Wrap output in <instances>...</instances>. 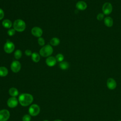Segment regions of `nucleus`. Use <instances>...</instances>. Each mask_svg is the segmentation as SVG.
I'll return each mask as SVG.
<instances>
[{
    "label": "nucleus",
    "instance_id": "1",
    "mask_svg": "<svg viewBox=\"0 0 121 121\" xmlns=\"http://www.w3.org/2000/svg\"><path fill=\"white\" fill-rule=\"evenodd\" d=\"M34 100L33 96L30 94L23 93L18 97V102L23 106H27L32 104Z\"/></svg>",
    "mask_w": 121,
    "mask_h": 121
},
{
    "label": "nucleus",
    "instance_id": "2",
    "mask_svg": "<svg viewBox=\"0 0 121 121\" xmlns=\"http://www.w3.org/2000/svg\"><path fill=\"white\" fill-rule=\"evenodd\" d=\"M53 51V49L50 44H47L43 46L39 51L40 55L43 57H48L50 56Z\"/></svg>",
    "mask_w": 121,
    "mask_h": 121
},
{
    "label": "nucleus",
    "instance_id": "3",
    "mask_svg": "<svg viewBox=\"0 0 121 121\" xmlns=\"http://www.w3.org/2000/svg\"><path fill=\"white\" fill-rule=\"evenodd\" d=\"M13 28L16 31L22 32L24 31L26 27V23L24 20L21 19H17L15 20L13 23Z\"/></svg>",
    "mask_w": 121,
    "mask_h": 121
},
{
    "label": "nucleus",
    "instance_id": "4",
    "mask_svg": "<svg viewBox=\"0 0 121 121\" xmlns=\"http://www.w3.org/2000/svg\"><path fill=\"white\" fill-rule=\"evenodd\" d=\"M15 49V45L14 43L8 40L4 45V50L7 53H12Z\"/></svg>",
    "mask_w": 121,
    "mask_h": 121
},
{
    "label": "nucleus",
    "instance_id": "5",
    "mask_svg": "<svg viewBox=\"0 0 121 121\" xmlns=\"http://www.w3.org/2000/svg\"><path fill=\"white\" fill-rule=\"evenodd\" d=\"M40 112V107L36 104H32L29 108L28 112L30 115L35 116L37 115Z\"/></svg>",
    "mask_w": 121,
    "mask_h": 121
},
{
    "label": "nucleus",
    "instance_id": "6",
    "mask_svg": "<svg viewBox=\"0 0 121 121\" xmlns=\"http://www.w3.org/2000/svg\"><path fill=\"white\" fill-rule=\"evenodd\" d=\"M112 11V6L109 2H105L102 6V11L104 14L106 15H110Z\"/></svg>",
    "mask_w": 121,
    "mask_h": 121
},
{
    "label": "nucleus",
    "instance_id": "7",
    "mask_svg": "<svg viewBox=\"0 0 121 121\" xmlns=\"http://www.w3.org/2000/svg\"><path fill=\"white\" fill-rule=\"evenodd\" d=\"M21 68V65L18 60H14L10 65V69L12 72L14 73L18 72Z\"/></svg>",
    "mask_w": 121,
    "mask_h": 121
},
{
    "label": "nucleus",
    "instance_id": "8",
    "mask_svg": "<svg viewBox=\"0 0 121 121\" xmlns=\"http://www.w3.org/2000/svg\"><path fill=\"white\" fill-rule=\"evenodd\" d=\"M10 117L9 112L6 109L0 111V121H7Z\"/></svg>",
    "mask_w": 121,
    "mask_h": 121
},
{
    "label": "nucleus",
    "instance_id": "9",
    "mask_svg": "<svg viewBox=\"0 0 121 121\" xmlns=\"http://www.w3.org/2000/svg\"><path fill=\"white\" fill-rule=\"evenodd\" d=\"M31 34L35 37H40L43 35V30L38 26H35L33 27L31 30Z\"/></svg>",
    "mask_w": 121,
    "mask_h": 121
},
{
    "label": "nucleus",
    "instance_id": "10",
    "mask_svg": "<svg viewBox=\"0 0 121 121\" xmlns=\"http://www.w3.org/2000/svg\"><path fill=\"white\" fill-rule=\"evenodd\" d=\"M18 103V100L16 97H10L7 101V105L11 108L16 107Z\"/></svg>",
    "mask_w": 121,
    "mask_h": 121
},
{
    "label": "nucleus",
    "instance_id": "11",
    "mask_svg": "<svg viewBox=\"0 0 121 121\" xmlns=\"http://www.w3.org/2000/svg\"><path fill=\"white\" fill-rule=\"evenodd\" d=\"M106 85L107 87L110 90L114 89L117 86L116 81L113 78H109L106 82Z\"/></svg>",
    "mask_w": 121,
    "mask_h": 121
},
{
    "label": "nucleus",
    "instance_id": "12",
    "mask_svg": "<svg viewBox=\"0 0 121 121\" xmlns=\"http://www.w3.org/2000/svg\"><path fill=\"white\" fill-rule=\"evenodd\" d=\"M57 60L54 57L49 56L45 60V63L49 67H53L56 64Z\"/></svg>",
    "mask_w": 121,
    "mask_h": 121
},
{
    "label": "nucleus",
    "instance_id": "13",
    "mask_svg": "<svg viewBox=\"0 0 121 121\" xmlns=\"http://www.w3.org/2000/svg\"><path fill=\"white\" fill-rule=\"evenodd\" d=\"M76 8L79 10H84L87 8V4L84 1H79L76 4Z\"/></svg>",
    "mask_w": 121,
    "mask_h": 121
},
{
    "label": "nucleus",
    "instance_id": "14",
    "mask_svg": "<svg viewBox=\"0 0 121 121\" xmlns=\"http://www.w3.org/2000/svg\"><path fill=\"white\" fill-rule=\"evenodd\" d=\"M104 24L108 27H112L113 24V20L112 18L110 17H105L104 18Z\"/></svg>",
    "mask_w": 121,
    "mask_h": 121
},
{
    "label": "nucleus",
    "instance_id": "15",
    "mask_svg": "<svg viewBox=\"0 0 121 121\" xmlns=\"http://www.w3.org/2000/svg\"><path fill=\"white\" fill-rule=\"evenodd\" d=\"M2 25L4 28L10 29L12 26V23L9 19H6L2 21Z\"/></svg>",
    "mask_w": 121,
    "mask_h": 121
},
{
    "label": "nucleus",
    "instance_id": "16",
    "mask_svg": "<svg viewBox=\"0 0 121 121\" xmlns=\"http://www.w3.org/2000/svg\"><path fill=\"white\" fill-rule=\"evenodd\" d=\"M9 94L12 97H16L18 95L19 93L18 90L15 87H11L9 90Z\"/></svg>",
    "mask_w": 121,
    "mask_h": 121
},
{
    "label": "nucleus",
    "instance_id": "17",
    "mask_svg": "<svg viewBox=\"0 0 121 121\" xmlns=\"http://www.w3.org/2000/svg\"><path fill=\"white\" fill-rule=\"evenodd\" d=\"M31 59L32 60L35 62H38L40 60V54L37 52H33L31 55Z\"/></svg>",
    "mask_w": 121,
    "mask_h": 121
},
{
    "label": "nucleus",
    "instance_id": "18",
    "mask_svg": "<svg viewBox=\"0 0 121 121\" xmlns=\"http://www.w3.org/2000/svg\"><path fill=\"white\" fill-rule=\"evenodd\" d=\"M8 74V69L7 68L4 66L0 67V77H6Z\"/></svg>",
    "mask_w": 121,
    "mask_h": 121
},
{
    "label": "nucleus",
    "instance_id": "19",
    "mask_svg": "<svg viewBox=\"0 0 121 121\" xmlns=\"http://www.w3.org/2000/svg\"><path fill=\"white\" fill-rule=\"evenodd\" d=\"M60 40L57 37H53L51 39L50 41V44L54 46L58 45L60 44Z\"/></svg>",
    "mask_w": 121,
    "mask_h": 121
},
{
    "label": "nucleus",
    "instance_id": "20",
    "mask_svg": "<svg viewBox=\"0 0 121 121\" xmlns=\"http://www.w3.org/2000/svg\"><path fill=\"white\" fill-rule=\"evenodd\" d=\"M59 66H60V68L61 69L66 70V69H67L69 68V63L67 61H62L60 62Z\"/></svg>",
    "mask_w": 121,
    "mask_h": 121
},
{
    "label": "nucleus",
    "instance_id": "21",
    "mask_svg": "<svg viewBox=\"0 0 121 121\" xmlns=\"http://www.w3.org/2000/svg\"><path fill=\"white\" fill-rule=\"evenodd\" d=\"M22 55V52L20 50H19V49L17 50L14 52V57L17 60L20 59L21 58Z\"/></svg>",
    "mask_w": 121,
    "mask_h": 121
},
{
    "label": "nucleus",
    "instance_id": "22",
    "mask_svg": "<svg viewBox=\"0 0 121 121\" xmlns=\"http://www.w3.org/2000/svg\"><path fill=\"white\" fill-rule=\"evenodd\" d=\"M55 58H56L57 61H59V62H61L63 60L64 57V56L62 54L58 53L56 55Z\"/></svg>",
    "mask_w": 121,
    "mask_h": 121
},
{
    "label": "nucleus",
    "instance_id": "23",
    "mask_svg": "<svg viewBox=\"0 0 121 121\" xmlns=\"http://www.w3.org/2000/svg\"><path fill=\"white\" fill-rule=\"evenodd\" d=\"M15 33H16V30L14 28L9 29L7 32L8 35L10 36H12L14 35L15 34Z\"/></svg>",
    "mask_w": 121,
    "mask_h": 121
},
{
    "label": "nucleus",
    "instance_id": "24",
    "mask_svg": "<svg viewBox=\"0 0 121 121\" xmlns=\"http://www.w3.org/2000/svg\"><path fill=\"white\" fill-rule=\"evenodd\" d=\"M38 43L39 45L40 46H44V45L45 44L44 39L42 37H39L38 39Z\"/></svg>",
    "mask_w": 121,
    "mask_h": 121
},
{
    "label": "nucleus",
    "instance_id": "25",
    "mask_svg": "<svg viewBox=\"0 0 121 121\" xmlns=\"http://www.w3.org/2000/svg\"><path fill=\"white\" fill-rule=\"evenodd\" d=\"M31 120V117L30 115L25 114L23 116L22 118L23 121H30Z\"/></svg>",
    "mask_w": 121,
    "mask_h": 121
},
{
    "label": "nucleus",
    "instance_id": "26",
    "mask_svg": "<svg viewBox=\"0 0 121 121\" xmlns=\"http://www.w3.org/2000/svg\"><path fill=\"white\" fill-rule=\"evenodd\" d=\"M96 18L98 21H102L104 18V14L102 13H100L97 14L96 16Z\"/></svg>",
    "mask_w": 121,
    "mask_h": 121
},
{
    "label": "nucleus",
    "instance_id": "27",
    "mask_svg": "<svg viewBox=\"0 0 121 121\" xmlns=\"http://www.w3.org/2000/svg\"><path fill=\"white\" fill-rule=\"evenodd\" d=\"M25 54L27 56H31L32 54V51L30 50H29V49H27L25 51Z\"/></svg>",
    "mask_w": 121,
    "mask_h": 121
},
{
    "label": "nucleus",
    "instance_id": "28",
    "mask_svg": "<svg viewBox=\"0 0 121 121\" xmlns=\"http://www.w3.org/2000/svg\"><path fill=\"white\" fill-rule=\"evenodd\" d=\"M4 17V12L2 9L0 8V20L3 19Z\"/></svg>",
    "mask_w": 121,
    "mask_h": 121
},
{
    "label": "nucleus",
    "instance_id": "29",
    "mask_svg": "<svg viewBox=\"0 0 121 121\" xmlns=\"http://www.w3.org/2000/svg\"><path fill=\"white\" fill-rule=\"evenodd\" d=\"M54 121H61V120H60L57 119V120H54Z\"/></svg>",
    "mask_w": 121,
    "mask_h": 121
},
{
    "label": "nucleus",
    "instance_id": "30",
    "mask_svg": "<svg viewBox=\"0 0 121 121\" xmlns=\"http://www.w3.org/2000/svg\"><path fill=\"white\" fill-rule=\"evenodd\" d=\"M49 121L48 120H44V121Z\"/></svg>",
    "mask_w": 121,
    "mask_h": 121
},
{
    "label": "nucleus",
    "instance_id": "31",
    "mask_svg": "<svg viewBox=\"0 0 121 121\" xmlns=\"http://www.w3.org/2000/svg\"><path fill=\"white\" fill-rule=\"evenodd\" d=\"M121 121V120H119V121Z\"/></svg>",
    "mask_w": 121,
    "mask_h": 121
},
{
    "label": "nucleus",
    "instance_id": "32",
    "mask_svg": "<svg viewBox=\"0 0 121 121\" xmlns=\"http://www.w3.org/2000/svg\"></svg>",
    "mask_w": 121,
    "mask_h": 121
}]
</instances>
